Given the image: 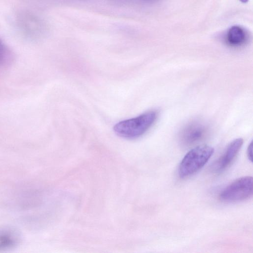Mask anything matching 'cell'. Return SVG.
<instances>
[{"label": "cell", "mask_w": 253, "mask_h": 253, "mask_svg": "<svg viewBox=\"0 0 253 253\" xmlns=\"http://www.w3.org/2000/svg\"><path fill=\"white\" fill-rule=\"evenodd\" d=\"M243 144L241 138L233 140L227 147L223 155L214 163L213 170L219 172L226 169L237 156Z\"/></svg>", "instance_id": "4"}, {"label": "cell", "mask_w": 253, "mask_h": 253, "mask_svg": "<svg viewBox=\"0 0 253 253\" xmlns=\"http://www.w3.org/2000/svg\"><path fill=\"white\" fill-rule=\"evenodd\" d=\"M204 133V128L200 124H192L184 132V141L188 143L200 139Z\"/></svg>", "instance_id": "7"}, {"label": "cell", "mask_w": 253, "mask_h": 253, "mask_svg": "<svg viewBox=\"0 0 253 253\" xmlns=\"http://www.w3.org/2000/svg\"><path fill=\"white\" fill-rule=\"evenodd\" d=\"M240 1H241L243 3H246L249 0H239Z\"/></svg>", "instance_id": "10"}, {"label": "cell", "mask_w": 253, "mask_h": 253, "mask_svg": "<svg viewBox=\"0 0 253 253\" xmlns=\"http://www.w3.org/2000/svg\"><path fill=\"white\" fill-rule=\"evenodd\" d=\"M213 152V148L208 145H200L190 150L179 164V176L185 178L196 173L207 163Z\"/></svg>", "instance_id": "2"}, {"label": "cell", "mask_w": 253, "mask_h": 253, "mask_svg": "<svg viewBox=\"0 0 253 253\" xmlns=\"http://www.w3.org/2000/svg\"><path fill=\"white\" fill-rule=\"evenodd\" d=\"M12 60L11 52L0 40V70L8 67Z\"/></svg>", "instance_id": "8"}, {"label": "cell", "mask_w": 253, "mask_h": 253, "mask_svg": "<svg viewBox=\"0 0 253 253\" xmlns=\"http://www.w3.org/2000/svg\"><path fill=\"white\" fill-rule=\"evenodd\" d=\"M253 179L252 176L240 177L225 188L219 198L225 202H236L250 198L253 195Z\"/></svg>", "instance_id": "3"}, {"label": "cell", "mask_w": 253, "mask_h": 253, "mask_svg": "<svg viewBox=\"0 0 253 253\" xmlns=\"http://www.w3.org/2000/svg\"><path fill=\"white\" fill-rule=\"evenodd\" d=\"M246 35L243 29L238 26H233L228 31L227 41L230 45H240L245 41Z\"/></svg>", "instance_id": "6"}, {"label": "cell", "mask_w": 253, "mask_h": 253, "mask_svg": "<svg viewBox=\"0 0 253 253\" xmlns=\"http://www.w3.org/2000/svg\"><path fill=\"white\" fill-rule=\"evenodd\" d=\"M20 242V235L15 229L0 228V250L10 249Z\"/></svg>", "instance_id": "5"}, {"label": "cell", "mask_w": 253, "mask_h": 253, "mask_svg": "<svg viewBox=\"0 0 253 253\" xmlns=\"http://www.w3.org/2000/svg\"><path fill=\"white\" fill-rule=\"evenodd\" d=\"M247 155L251 162L253 160V142L249 144L247 149Z\"/></svg>", "instance_id": "9"}, {"label": "cell", "mask_w": 253, "mask_h": 253, "mask_svg": "<svg viewBox=\"0 0 253 253\" xmlns=\"http://www.w3.org/2000/svg\"><path fill=\"white\" fill-rule=\"evenodd\" d=\"M157 117V112L148 111L135 118L119 122L114 126V130L121 137L127 139L136 138L148 130Z\"/></svg>", "instance_id": "1"}]
</instances>
